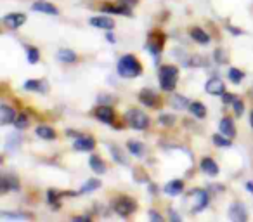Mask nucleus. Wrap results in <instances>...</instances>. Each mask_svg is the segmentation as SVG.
Masks as SVG:
<instances>
[{"mask_svg":"<svg viewBox=\"0 0 253 222\" xmlns=\"http://www.w3.org/2000/svg\"><path fill=\"white\" fill-rule=\"evenodd\" d=\"M213 142L217 146H222V148H227V146H231V141H229V139H225V135L224 134H215L213 137Z\"/></svg>","mask_w":253,"mask_h":222,"instance_id":"27","label":"nucleus"},{"mask_svg":"<svg viewBox=\"0 0 253 222\" xmlns=\"http://www.w3.org/2000/svg\"><path fill=\"white\" fill-rule=\"evenodd\" d=\"M104 12H115V14H126L130 16V7H126V5H104L102 7Z\"/></svg>","mask_w":253,"mask_h":222,"instance_id":"20","label":"nucleus"},{"mask_svg":"<svg viewBox=\"0 0 253 222\" xmlns=\"http://www.w3.org/2000/svg\"><path fill=\"white\" fill-rule=\"evenodd\" d=\"M95 117H97L101 122H104V124H111V122L115 120L113 109L108 108V106H101V108H97V111H95Z\"/></svg>","mask_w":253,"mask_h":222,"instance_id":"11","label":"nucleus"},{"mask_svg":"<svg viewBox=\"0 0 253 222\" xmlns=\"http://www.w3.org/2000/svg\"><path fill=\"white\" fill-rule=\"evenodd\" d=\"M160 124L165 125V127H167V125L170 127V125L175 124V118H173L172 115H162V117H160Z\"/></svg>","mask_w":253,"mask_h":222,"instance_id":"30","label":"nucleus"},{"mask_svg":"<svg viewBox=\"0 0 253 222\" xmlns=\"http://www.w3.org/2000/svg\"><path fill=\"white\" fill-rule=\"evenodd\" d=\"M26 21V16L21 14V12H16V14H7L4 18V25L7 26V28L11 30H16L19 28V26H23Z\"/></svg>","mask_w":253,"mask_h":222,"instance_id":"6","label":"nucleus"},{"mask_svg":"<svg viewBox=\"0 0 253 222\" xmlns=\"http://www.w3.org/2000/svg\"><path fill=\"white\" fill-rule=\"evenodd\" d=\"M191 37L194 39V42L201 44V45H207V44L210 42V37H208L201 28H193V30H191Z\"/></svg>","mask_w":253,"mask_h":222,"instance_id":"17","label":"nucleus"},{"mask_svg":"<svg viewBox=\"0 0 253 222\" xmlns=\"http://www.w3.org/2000/svg\"><path fill=\"white\" fill-rule=\"evenodd\" d=\"M25 89L26 90H37V92H42V90H45V85L42 84V82H39V80H28L25 84Z\"/></svg>","mask_w":253,"mask_h":222,"instance_id":"24","label":"nucleus"},{"mask_svg":"<svg viewBox=\"0 0 253 222\" xmlns=\"http://www.w3.org/2000/svg\"><path fill=\"white\" fill-rule=\"evenodd\" d=\"M229 217L232 219V221H246V212L245 208H243V205L239 203H234L231 207V210H229Z\"/></svg>","mask_w":253,"mask_h":222,"instance_id":"14","label":"nucleus"},{"mask_svg":"<svg viewBox=\"0 0 253 222\" xmlns=\"http://www.w3.org/2000/svg\"><path fill=\"white\" fill-rule=\"evenodd\" d=\"M90 25L95 26V28H101V30H113L115 23H113V19L104 18V16H99V18L90 19Z\"/></svg>","mask_w":253,"mask_h":222,"instance_id":"13","label":"nucleus"},{"mask_svg":"<svg viewBox=\"0 0 253 222\" xmlns=\"http://www.w3.org/2000/svg\"><path fill=\"white\" fill-rule=\"evenodd\" d=\"M141 64L135 59L134 56H123L122 59L118 61V75L123 78H135L141 75Z\"/></svg>","mask_w":253,"mask_h":222,"instance_id":"1","label":"nucleus"},{"mask_svg":"<svg viewBox=\"0 0 253 222\" xmlns=\"http://www.w3.org/2000/svg\"><path fill=\"white\" fill-rule=\"evenodd\" d=\"M108 40H109V42H115V37H113V35H109V33H108Z\"/></svg>","mask_w":253,"mask_h":222,"instance_id":"40","label":"nucleus"},{"mask_svg":"<svg viewBox=\"0 0 253 222\" xmlns=\"http://www.w3.org/2000/svg\"><path fill=\"white\" fill-rule=\"evenodd\" d=\"M33 11H39V12H42V14H49V16L59 14L56 5L49 4V2H43V0H37L35 4H33Z\"/></svg>","mask_w":253,"mask_h":222,"instance_id":"7","label":"nucleus"},{"mask_svg":"<svg viewBox=\"0 0 253 222\" xmlns=\"http://www.w3.org/2000/svg\"><path fill=\"white\" fill-rule=\"evenodd\" d=\"M135 208H137V205H135L134 200H130V198H118L115 203V210L118 215H122V217H128L130 214H134Z\"/></svg>","mask_w":253,"mask_h":222,"instance_id":"4","label":"nucleus"},{"mask_svg":"<svg viewBox=\"0 0 253 222\" xmlns=\"http://www.w3.org/2000/svg\"><path fill=\"white\" fill-rule=\"evenodd\" d=\"M236 101V97L232 94H225L224 92V102H234Z\"/></svg>","mask_w":253,"mask_h":222,"instance_id":"37","label":"nucleus"},{"mask_svg":"<svg viewBox=\"0 0 253 222\" xmlns=\"http://www.w3.org/2000/svg\"><path fill=\"white\" fill-rule=\"evenodd\" d=\"M139 99H141V102H144L146 106H149V108H153V106H158V102H160L158 95H156L153 90H149V89H144V90H141V94H139Z\"/></svg>","mask_w":253,"mask_h":222,"instance_id":"9","label":"nucleus"},{"mask_svg":"<svg viewBox=\"0 0 253 222\" xmlns=\"http://www.w3.org/2000/svg\"><path fill=\"white\" fill-rule=\"evenodd\" d=\"M232 104H234V109H236V115H243V109H245V106H243V102L239 101V99H236L234 102H232Z\"/></svg>","mask_w":253,"mask_h":222,"instance_id":"33","label":"nucleus"},{"mask_svg":"<svg viewBox=\"0 0 253 222\" xmlns=\"http://www.w3.org/2000/svg\"><path fill=\"white\" fill-rule=\"evenodd\" d=\"M189 108H191V113H193L194 117H198V118H205V117H207V108H205L201 102H193Z\"/></svg>","mask_w":253,"mask_h":222,"instance_id":"23","label":"nucleus"},{"mask_svg":"<svg viewBox=\"0 0 253 222\" xmlns=\"http://www.w3.org/2000/svg\"><path fill=\"white\" fill-rule=\"evenodd\" d=\"M2 217H9V219H25V215H19V214H2Z\"/></svg>","mask_w":253,"mask_h":222,"instance_id":"36","label":"nucleus"},{"mask_svg":"<svg viewBox=\"0 0 253 222\" xmlns=\"http://www.w3.org/2000/svg\"><path fill=\"white\" fill-rule=\"evenodd\" d=\"M0 186H2V193H7V191H11V189H18L19 184L14 176H4L2 180H0Z\"/></svg>","mask_w":253,"mask_h":222,"instance_id":"12","label":"nucleus"},{"mask_svg":"<svg viewBox=\"0 0 253 222\" xmlns=\"http://www.w3.org/2000/svg\"><path fill=\"white\" fill-rule=\"evenodd\" d=\"M246 189H248V191H252V193H253V184H252V182H248V184H246Z\"/></svg>","mask_w":253,"mask_h":222,"instance_id":"39","label":"nucleus"},{"mask_svg":"<svg viewBox=\"0 0 253 222\" xmlns=\"http://www.w3.org/2000/svg\"><path fill=\"white\" fill-rule=\"evenodd\" d=\"M14 120H16V111H14V109L9 108L7 104L0 106V124L9 125V124H14Z\"/></svg>","mask_w":253,"mask_h":222,"instance_id":"8","label":"nucleus"},{"mask_svg":"<svg viewBox=\"0 0 253 222\" xmlns=\"http://www.w3.org/2000/svg\"><path fill=\"white\" fill-rule=\"evenodd\" d=\"M125 118L132 127L139 129V131H144V129L149 125V118L146 117V113H142V111H139V109H130V111L125 115Z\"/></svg>","mask_w":253,"mask_h":222,"instance_id":"3","label":"nucleus"},{"mask_svg":"<svg viewBox=\"0 0 253 222\" xmlns=\"http://www.w3.org/2000/svg\"><path fill=\"white\" fill-rule=\"evenodd\" d=\"M220 134H224L225 137H234V125H232L231 118H222V122H220Z\"/></svg>","mask_w":253,"mask_h":222,"instance_id":"16","label":"nucleus"},{"mask_svg":"<svg viewBox=\"0 0 253 222\" xmlns=\"http://www.w3.org/2000/svg\"><path fill=\"white\" fill-rule=\"evenodd\" d=\"M123 5H126V7H134L135 4H137V0H120Z\"/></svg>","mask_w":253,"mask_h":222,"instance_id":"35","label":"nucleus"},{"mask_svg":"<svg viewBox=\"0 0 253 222\" xmlns=\"http://www.w3.org/2000/svg\"><path fill=\"white\" fill-rule=\"evenodd\" d=\"M57 59H59L61 63H73V61H77V54L70 49H61L59 52H57Z\"/></svg>","mask_w":253,"mask_h":222,"instance_id":"18","label":"nucleus"},{"mask_svg":"<svg viewBox=\"0 0 253 222\" xmlns=\"http://www.w3.org/2000/svg\"><path fill=\"white\" fill-rule=\"evenodd\" d=\"M111 151H113V156H115V158L118 160L120 163H126V160H125V158H122V156H120V151L115 148V146H113V148H111Z\"/></svg>","mask_w":253,"mask_h":222,"instance_id":"34","label":"nucleus"},{"mask_svg":"<svg viewBox=\"0 0 253 222\" xmlns=\"http://www.w3.org/2000/svg\"><path fill=\"white\" fill-rule=\"evenodd\" d=\"M201 170H203L205 174H208V176H217L218 174L217 163H215L211 158H205L203 162H201Z\"/></svg>","mask_w":253,"mask_h":222,"instance_id":"15","label":"nucleus"},{"mask_svg":"<svg viewBox=\"0 0 253 222\" xmlns=\"http://www.w3.org/2000/svg\"><path fill=\"white\" fill-rule=\"evenodd\" d=\"M14 125H16V129H25L26 125H28V120H26L25 115H21V117H16Z\"/></svg>","mask_w":253,"mask_h":222,"instance_id":"32","label":"nucleus"},{"mask_svg":"<svg viewBox=\"0 0 253 222\" xmlns=\"http://www.w3.org/2000/svg\"><path fill=\"white\" fill-rule=\"evenodd\" d=\"M229 78H231V82H234V84H239V82L245 78V73H243L241 70L232 68V70H229Z\"/></svg>","mask_w":253,"mask_h":222,"instance_id":"26","label":"nucleus"},{"mask_svg":"<svg viewBox=\"0 0 253 222\" xmlns=\"http://www.w3.org/2000/svg\"><path fill=\"white\" fill-rule=\"evenodd\" d=\"M99 186H101V182H99V180L90 179L87 184H85L84 187H82V193H88V191H92V189H97Z\"/></svg>","mask_w":253,"mask_h":222,"instance_id":"28","label":"nucleus"},{"mask_svg":"<svg viewBox=\"0 0 253 222\" xmlns=\"http://www.w3.org/2000/svg\"><path fill=\"white\" fill-rule=\"evenodd\" d=\"M173 106H175V108H186L187 99L182 97V95H175V97H173Z\"/></svg>","mask_w":253,"mask_h":222,"instance_id":"31","label":"nucleus"},{"mask_svg":"<svg viewBox=\"0 0 253 222\" xmlns=\"http://www.w3.org/2000/svg\"><path fill=\"white\" fill-rule=\"evenodd\" d=\"M205 90H207L208 94H211V95H224L225 85H224V82H222L220 78L213 77V78H210V80L207 82V85H205Z\"/></svg>","mask_w":253,"mask_h":222,"instance_id":"5","label":"nucleus"},{"mask_svg":"<svg viewBox=\"0 0 253 222\" xmlns=\"http://www.w3.org/2000/svg\"><path fill=\"white\" fill-rule=\"evenodd\" d=\"M149 217L155 219V221H162V215H158L156 212H149Z\"/></svg>","mask_w":253,"mask_h":222,"instance_id":"38","label":"nucleus"},{"mask_svg":"<svg viewBox=\"0 0 253 222\" xmlns=\"http://www.w3.org/2000/svg\"><path fill=\"white\" fill-rule=\"evenodd\" d=\"M182 187H184V184H182V180H179V179H175V180H172V182H169L167 184V187H165V191L169 194H179L180 191H182Z\"/></svg>","mask_w":253,"mask_h":222,"instance_id":"21","label":"nucleus"},{"mask_svg":"<svg viewBox=\"0 0 253 222\" xmlns=\"http://www.w3.org/2000/svg\"><path fill=\"white\" fill-rule=\"evenodd\" d=\"M177 77H179V70L175 66H163L160 70V84L163 90H173L177 85Z\"/></svg>","mask_w":253,"mask_h":222,"instance_id":"2","label":"nucleus"},{"mask_svg":"<svg viewBox=\"0 0 253 222\" xmlns=\"http://www.w3.org/2000/svg\"><path fill=\"white\" fill-rule=\"evenodd\" d=\"M95 146L94 139L90 137H78L77 141H75L73 148L77 149V151H92Z\"/></svg>","mask_w":253,"mask_h":222,"instance_id":"10","label":"nucleus"},{"mask_svg":"<svg viewBox=\"0 0 253 222\" xmlns=\"http://www.w3.org/2000/svg\"><path fill=\"white\" fill-rule=\"evenodd\" d=\"M37 135L42 139H47V141H52L56 137V132L50 127H47V125H40V127H37Z\"/></svg>","mask_w":253,"mask_h":222,"instance_id":"19","label":"nucleus"},{"mask_svg":"<svg viewBox=\"0 0 253 222\" xmlns=\"http://www.w3.org/2000/svg\"><path fill=\"white\" fill-rule=\"evenodd\" d=\"M250 124H252V129H253V111H252V115H250Z\"/></svg>","mask_w":253,"mask_h":222,"instance_id":"41","label":"nucleus"},{"mask_svg":"<svg viewBox=\"0 0 253 222\" xmlns=\"http://www.w3.org/2000/svg\"><path fill=\"white\" fill-rule=\"evenodd\" d=\"M128 149H130V153L132 155H135V156H142L144 155V146L141 144V142H128Z\"/></svg>","mask_w":253,"mask_h":222,"instance_id":"25","label":"nucleus"},{"mask_svg":"<svg viewBox=\"0 0 253 222\" xmlns=\"http://www.w3.org/2000/svg\"><path fill=\"white\" fill-rule=\"evenodd\" d=\"M90 167H92V170H94L95 174H104L106 172L104 162H102L99 156H92V158H90Z\"/></svg>","mask_w":253,"mask_h":222,"instance_id":"22","label":"nucleus"},{"mask_svg":"<svg viewBox=\"0 0 253 222\" xmlns=\"http://www.w3.org/2000/svg\"><path fill=\"white\" fill-rule=\"evenodd\" d=\"M28 61L32 64H35L37 61H39V50H37L35 47H28Z\"/></svg>","mask_w":253,"mask_h":222,"instance_id":"29","label":"nucleus"}]
</instances>
